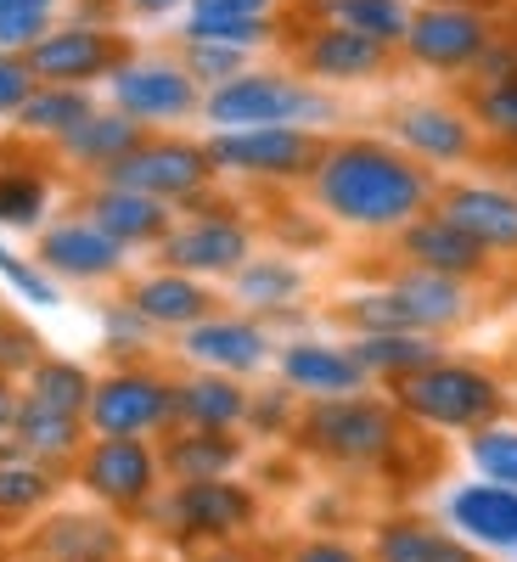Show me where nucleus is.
I'll list each match as a JSON object with an SVG mask.
<instances>
[{"label":"nucleus","instance_id":"8fccbe9b","mask_svg":"<svg viewBox=\"0 0 517 562\" xmlns=\"http://www.w3.org/2000/svg\"><path fill=\"white\" fill-rule=\"evenodd\" d=\"M288 562H366L349 540H304L288 551Z\"/></svg>","mask_w":517,"mask_h":562},{"label":"nucleus","instance_id":"3c124183","mask_svg":"<svg viewBox=\"0 0 517 562\" xmlns=\"http://www.w3.org/2000/svg\"><path fill=\"white\" fill-rule=\"evenodd\" d=\"M18 405H23L18 383H12V378H0V439L12 434V422H18Z\"/></svg>","mask_w":517,"mask_h":562},{"label":"nucleus","instance_id":"cd10ccee","mask_svg":"<svg viewBox=\"0 0 517 562\" xmlns=\"http://www.w3.org/2000/svg\"><path fill=\"white\" fill-rule=\"evenodd\" d=\"M130 304L147 315L153 326H169V333H186L192 321H203L209 315V288L198 276H186V270H158V276H147V281H135V293H130Z\"/></svg>","mask_w":517,"mask_h":562},{"label":"nucleus","instance_id":"58836bf2","mask_svg":"<svg viewBox=\"0 0 517 562\" xmlns=\"http://www.w3.org/2000/svg\"><path fill=\"white\" fill-rule=\"evenodd\" d=\"M467 461L479 467V479L517 490V428H506V422H490V428H479L473 439H467Z\"/></svg>","mask_w":517,"mask_h":562},{"label":"nucleus","instance_id":"72a5a7b5","mask_svg":"<svg viewBox=\"0 0 517 562\" xmlns=\"http://www.w3.org/2000/svg\"><path fill=\"white\" fill-rule=\"evenodd\" d=\"M90 389H97V378H90L79 360H63V355H40L34 371L23 378V400L52 405V411H68V416H85Z\"/></svg>","mask_w":517,"mask_h":562},{"label":"nucleus","instance_id":"393cba45","mask_svg":"<svg viewBox=\"0 0 517 562\" xmlns=\"http://www.w3.org/2000/svg\"><path fill=\"white\" fill-rule=\"evenodd\" d=\"M85 214L97 220L113 243H124V248L164 243L169 237V203L164 198H147V192H130V186H113V180L85 203Z\"/></svg>","mask_w":517,"mask_h":562},{"label":"nucleus","instance_id":"864d4df0","mask_svg":"<svg viewBox=\"0 0 517 562\" xmlns=\"http://www.w3.org/2000/svg\"><path fill=\"white\" fill-rule=\"evenodd\" d=\"M192 7H220V12H254V18H265L276 0H192Z\"/></svg>","mask_w":517,"mask_h":562},{"label":"nucleus","instance_id":"ddd939ff","mask_svg":"<svg viewBox=\"0 0 517 562\" xmlns=\"http://www.w3.org/2000/svg\"><path fill=\"white\" fill-rule=\"evenodd\" d=\"M180 355L198 371H225V378H248L270 360V333L243 315H203L180 333Z\"/></svg>","mask_w":517,"mask_h":562},{"label":"nucleus","instance_id":"a878e982","mask_svg":"<svg viewBox=\"0 0 517 562\" xmlns=\"http://www.w3.org/2000/svg\"><path fill=\"white\" fill-rule=\"evenodd\" d=\"M248 394L225 371H198V378L175 383V428H243Z\"/></svg>","mask_w":517,"mask_h":562},{"label":"nucleus","instance_id":"f3484780","mask_svg":"<svg viewBox=\"0 0 517 562\" xmlns=\"http://www.w3.org/2000/svg\"><path fill=\"white\" fill-rule=\"evenodd\" d=\"M130 540L108 512H57L29 535L34 562H124Z\"/></svg>","mask_w":517,"mask_h":562},{"label":"nucleus","instance_id":"7ed1b4c3","mask_svg":"<svg viewBox=\"0 0 517 562\" xmlns=\"http://www.w3.org/2000/svg\"><path fill=\"white\" fill-rule=\"evenodd\" d=\"M299 445L321 461L338 467H371L389 461L400 450V405L389 400H366V394H344V400H310V411L299 416Z\"/></svg>","mask_w":517,"mask_h":562},{"label":"nucleus","instance_id":"5fc2aeb1","mask_svg":"<svg viewBox=\"0 0 517 562\" xmlns=\"http://www.w3.org/2000/svg\"><path fill=\"white\" fill-rule=\"evenodd\" d=\"M124 7H130V12H147V18H158V12H175L180 0H124Z\"/></svg>","mask_w":517,"mask_h":562},{"label":"nucleus","instance_id":"f257e3e1","mask_svg":"<svg viewBox=\"0 0 517 562\" xmlns=\"http://www.w3.org/2000/svg\"><path fill=\"white\" fill-rule=\"evenodd\" d=\"M310 192L349 231H405L428 209L434 180L383 140H338L315 158Z\"/></svg>","mask_w":517,"mask_h":562},{"label":"nucleus","instance_id":"49530a36","mask_svg":"<svg viewBox=\"0 0 517 562\" xmlns=\"http://www.w3.org/2000/svg\"><path fill=\"white\" fill-rule=\"evenodd\" d=\"M243 428H254V434H288V428H299V422H293V389L281 383V389L248 394V416H243Z\"/></svg>","mask_w":517,"mask_h":562},{"label":"nucleus","instance_id":"09e8293b","mask_svg":"<svg viewBox=\"0 0 517 562\" xmlns=\"http://www.w3.org/2000/svg\"><path fill=\"white\" fill-rule=\"evenodd\" d=\"M34 74H29V63L18 57V52H0V119H18V108L34 97Z\"/></svg>","mask_w":517,"mask_h":562},{"label":"nucleus","instance_id":"1a4fd4ad","mask_svg":"<svg viewBox=\"0 0 517 562\" xmlns=\"http://www.w3.org/2000/svg\"><path fill=\"white\" fill-rule=\"evenodd\" d=\"M214 164H209V147L198 140H147L130 147L113 169H102V180L113 186H130V192H147V198H164V203H180V198H198L209 186Z\"/></svg>","mask_w":517,"mask_h":562},{"label":"nucleus","instance_id":"a18cd8bd","mask_svg":"<svg viewBox=\"0 0 517 562\" xmlns=\"http://www.w3.org/2000/svg\"><path fill=\"white\" fill-rule=\"evenodd\" d=\"M40 355H45V349H40V338L29 333V326L0 315V378H12V383H18V378H29Z\"/></svg>","mask_w":517,"mask_h":562},{"label":"nucleus","instance_id":"4468645a","mask_svg":"<svg viewBox=\"0 0 517 562\" xmlns=\"http://www.w3.org/2000/svg\"><path fill=\"white\" fill-rule=\"evenodd\" d=\"M124 243H113L108 231L97 220H57V225H45L40 231V265L52 270L57 281H108L124 270Z\"/></svg>","mask_w":517,"mask_h":562},{"label":"nucleus","instance_id":"de8ad7c7","mask_svg":"<svg viewBox=\"0 0 517 562\" xmlns=\"http://www.w3.org/2000/svg\"><path fill=\"white\" fill-rule=\"evenodd\" d=\"M479 119L495 130V135H506V140H517V79H495L484 97H479Z\"/></svg>","mask_w":517,"mask_h":562},{"label":"nucleus","instance_id":"6e6552de","mask_svg":"<svg viewBox=\"0 0 517 562\" xmlns=\"http://www.w3.org/2000/svg\"><path fill=\"white\" fill-rule=\"evenodd\" d=\"M158 512H164L169 535H180V540H209V546H214V540L248 535L254 518H259V501H254V490L237 484V479H192V484H175Z\"/></svg>","mask_w":517,"mask_h":562},{"label":"nucleus","instance_id":"4c0bfd02","mask_svg":"<svg viewBox=\"0 0 517 562\" xmlns=\"http://www.w3.org/2000/svg\"><path fill=\"white\" fill-rule=\"evenodd\" d=\"M45 203H52V186L34 169H0V225L7 231H34Z\"/></svg>","mask_w":517,"mask_h":562},{"label":"nucleus","instance_id":"c85d7f7f","mask_svg":"<svg viewBox=\"0 0 517 562\" xmlns=\"http://www.w3.org/2000/svg\"><path fill=\"white\" fill-rule=\"evenodd\" d=\"M231 293L254 315H288L304 299V270L293 259H248L243 270H231Z\"/></svg>","mask_w":517,"mask_h":562},{"label":"nucleus","instance_id":"4be33fe9","mask_svg":"<svg viewBox=\"0 0 517 562\" xmlns=\"http://www.w3.org/2000/svg\"><path fill=\"white\" fill-rule=\"evenodd\" d=\"M371 562H484V551L428 518H383L371 535Z\"/></svg>","mask_w":517,"mask_h":562},{"label":"nucleus","instance_id":"20e7f679","mask_svg":"<svg viewBox=\"0 0 517 562\" xmlns=\"http://www.w3.org/2000/svg\"><path fill=\"white\" fill-rule=\"evenodd\" d=\"M203 119L214 130H248V124H326L333 97H321L315 85L288 79V74H237L214 85L203 97Z\"/></svg>","mask_w":517,"mask_h":562},{"label":"nucleus","instance_id":"412c9836","mask_svg":"<svg viewBox=\"0 0 517 562\" xmlns=\"http://www.w3.org/2000/svg\"><path fill=\"white\" fill-rule=\"evenodd\" d=\"M304 68L326 85H355V79H371L389 68V45L371 34H355L344 23H326L321 34L304 40Z\"/></svg>","mask_w":517,"mask_h":562},{"label":"nucleus","instance_id":"473e14b6","mask_svg":"<svg viewBox=\"0 0 517 562\" xmlns=\"http://www.w3.org/2000/svg\"><path fill=\"white\" fill-rule=\"evenodd\" d=\"M85 113H97L85 85H34V97L18 108V130L23 135H45V140H63Z\"/></svg>","mask_w":517,"mask_h":562},{"label":"nucleus","instance_id":"dca6fc26","mask_svg":"<svg viewBox=\"0 0 517 562\" xmlns=\"http://www.w3.org/2000/svg\"><path fill=\"white\" fill-rule=\"evenodd\" d=\"M400 45L428 68H473L484 57V45H490V29L467 7H428V12H416L405 23Z\"/></svg>","mask_w":517,"mask_h":562},{"label":"nucleus","instance_id":"c03bdc74","mask_svg":"<svg viewBox=\"0 0 517 562\" xmlns=\"http://www.w3.org/2000/svg\"><path fill=\"white\" fill-rule=\"evenodd\" d=\"M102 333H108V349L130 360V355H141V349L153 344L158 326H153L147 315H141V310L124 299V304H108V315H102Z\"/></svg>","mask_w":517,"mask_h":562},{"label":"nucleus","instance_id":"9d476101","mask_svg":"<svg viewBox=\"0 0 517 562\" xmlns=\"http://www.w3.org/2000/svg\"><path fill=\"white\" fill-rule=\"evenodd\" d=\"M108 85H113V108L130 113L135 124H169L198 108V79L186 74V63H158V57L119 63Z\"/></svg>","mask_w":517,"mask_h":562},{"label":"nucleus","instance_id":"2eb2a0df","mask_svg":"<svg viewBox=\"0 0 517 562\" xmlns=\"http://www.w3.org/2000/svg\"><path fill=\"white\" fill-rule=\"evenodd\" d=\"M276 371L304 400H344V394H366V383H371L349 344H315V338L276 349Z\"/></svg>","mask_w":517,"mask_h":562},{"label":"nucleus","instance_id":"39448f33","mask_svg":"<svg viewBox=\"0 0 517 562\" xmlns=\"http://www.w3.org/2000/svg\"><path fill=\"white\" fill-rule=\"evenodd\" d=\"M85 428L97 439H147L175 428V383H164L147 366H119L90 389Z\"/></svg>","mask_w":517,"mask_h":562},{"label":"nucleus","instance_id":"bb28decb","mask_svg":"<svg viewBox=\"0 0 517 562\" xmlns=\"http://www.w3.org/2000/svg\"><path fill=\"white\" fill-rule=\"evenodd\" d=\"M394 135L405 140L416 158H428V164H456V158L473 153V124H467L461 113H450V108H439V102L400 108Z\"/></svg>","mask_w":517,"mask_h":562},{"label":"nucleus","instance_id":"f704fd0d","mask_svg":"<svg viewBox=\"0 0 517 562\" xmlns=\"http://www.w3.org/2000/svg\"><path fill=\"white\" fill-rule=\"evenodd\" d=\"M57 495V467H40L29 456L0 461V524H23Z\"/></svg>","mask_w":517,"mask_h":562},{"label":"nucleus","instance_id":"9b49d317","mask_svg":"<svg viewBox=\"0 0 517 562\" xmlns=\"http://www.w3.org/2000/svg\"><path fill=\"white\" fill-rule=\"evenodd\" d=\"M23 63L40 85H90V79L113 74L124 63V52H119V40L108 29L74 23V29H45L23 52Z\"/></svg>","mask_w":517,"mask_h":562},{"label":"nucleus","instance_id":"f03ea898","mask_svg":"<svg viewBox=\"0 0 517 562\" xmlns=\"http://www.w3.org/2000/svg\"><path fill=\"white\" fill-rule=\"evenodd\" d=\"M394 405L411 416V422H428V428H445V434H479L490 422H501L506 411V389L479 366H461V360H434L411 371V378L394 383Z\"/></svg>","mask_w":517,"mask_h":562},{"label":"nucleus","instance_id":"a19ab883","mask_svg":"<svg viewBox=\"0 0 517 562\" xmlns=\"http://www.w3.org/2000/svg\"><path fill=\"white\" fill-rule=\"evenodd\" d=\"M344 315L355 321V333H422L416 315H411V304H405L394 288L349 299V310H344Z\"/></svg>","mask_w":517,"mask_h":562},{"label":"nucleus","instance_id":"aec40b11","mask_svg":"<svg viewBox=\"0 0 517 562\" xmlns=\"http://www.w3.org/2000/svg\"><path fill=\"white\" fill-rule=\"evenodd\" d=\"M400 248L416 270H439V276H479L490 248H479L473 237H467L461 225H450L445 214H416L405 231H400Z\"/></svg>","mask_w":517,"mask_h":562},{"label":"nucleus","instance_id":"f8f14e48","mask_svg":"<svg viewBox=\"0 0 517 562\" xmlns=\"http://www.w3.org/2000/svg\"><path fill=\"white\" fill-rule=\"evenodd\" d=\"M254 259V237L243 220H225V214H203V220H186L169 225L164 237V265L186 270V276H231Z\"/></svg>","mask_w":517,"mask_h":562},{"label":"nucleus","instance_id":"e433bc0d","mask_svg":"<svg viewBox=\"0 0 517 562\" xmlns=\"http://www.w3.org/2000/svg\"><path fill=\"white\" fill-rule=\"evenodd\" d=\"M186 40H214V45H237V52H254V45L270 40V23L254 18V12L192 7V18H186Z\"/></svg>","mask_w":517,"mask_h":562},{"label":"nucleus","instance_id":"603ef678","mask_svg":"<svg viewBox=\"0 0 517 562\" xmlns=\"http://www.w3.org/2000/svg\"><path fill=\"white\" fill-rule=\"evenodd\" d=\"M192 562H254V551L231 546V540H214V546H209V551H198Z\"/></svg>","mask_w":517,"mask_h":562},{"label":"nucleus","instance_id":"37998d69","mask_svg":"<svg viewBox=\"0 0 517 562\" xmlns=\"http://www.w3.org/2000/svg\"><path fill=\"white\" fill-rule=\"evenodd\" d=\"M186 74H192L198 85H225L248 74V52H237V45H214V40H186Z\"/></svg>","mask_w":517,"mask_h":562},{"label":"nucleus","instance_id":"5701e85b","mask_svg":"<svg viewBox=\"0 0 517 562\" xmlns=\"http://www.w3.org/2000/svg\"><path fill=\"white\" fill-rule=\"evenodd\" d=\"M164 479L192 484V479H231L243 467V439L237 428H180L164 450Z\"/></svg>","mask_w":517,"mask_h":562},{"label":"nucleus","instance_id":"a211bd4d","mask_svg":"<svg viewBox=\"0 0 517 562\" xmlns=\"http://www.w3.org/2000/svg\"><path fill=\"white\" fill-rule=\"evenodd\" d=\"M445 518L450 529L479 546V551H512L517 557V490L473 479V484H456L445 501Z\"/></svg>","mask_w":517,"mask_h":562},{"label":"nucleus","instance_id":"ea45409f","mask_svg":"<svg viewBox=\"0 0 517 562\" xmlns=\"http://www.w3.org/2000/svg\"><path fill=\"white\" fill-rule=\"evenodd\" d=\"M0 281L23 299V304H34V310H57L63 304V288H57V276L45 270L40 259H23L18 248H7L0 243Z\"/></svg>","mask_w":517,"mask_h":562},{"label":"nucleus","instance_id":"7c9ffc66","mask_svg":"<svg viewBox=\"0 0 517 562\" xmlns=\"http://www.w3.org/2000/svg\"><path fill=\"white\" fill-rule=\"evenodd\" d=\"M57 147L74 158V164H90V169H113L130 147H141V124L130 119V113H85Z\"/></svg>","mask_w":517,"mask_h":562},{"label":"nucleus","instance_id":"423d86ee","mask_svg":"<svg viewBox=\"0 0 517 562\" xmlns=\"http://www.w3.org/2000/svg\"><path fill=\"white\" fill-rule=\"evenodd\" d=\"M74 479L108 512H147L164 484V461L147 439H90L74 461Z\"/></svg>","mask_w":517,"mask_h":562},{"label":"nucleus","instance_id":"c9c22d12","mask_svg":"<svg viewBox=\"0 0 517 562\" xmlns=\"http://www.w3.org/2000/svg\"><path fill=\"white\" fill-rule=\"evenodd\" d=\"M321 12L333 23H344V29H355V34L383 40V45H400L405 23H411L405 0H321Z\"/></svg>","mask_w":517,"mask_h":562},{"label":"nucleus","instance_id":"c756f323","mask_svg":"<svg viewBox=\"0 0 517 562\" xmlns=\"http://www.w3.org/2000/svg\"><path fill=\"white\" fill-rule=\"evenodd\" d=\"M349 349L366 366V378H378V383H400V378H411V371L439 360L434 333H360Z\"/></svg>","mask_w":517,"mask_h":562},{"label":"nucleus","instance_id":"2f4dec72","mask_svg":"<svg viewBox=\"0 0 517 562\" xmlns=\"http://www.w3.org/2000/svg\"><path fill=\"white\" fill-rule=\"evenodd\" d=\"M394 293L411 304V315H416V326L422 333H445V326H456L467 310V288H461V276H439V270H405L400 281H394Z\"/></svg>","mask_w":517,"mask_h":562},{"label":"nucleus","instance_id":"79ce46f5","mask_svg":"<svg viewBox=\"0 0 517 562\" xmlns=\"http://www.w3.org/2000/svg\"><path fill=\"white\" fill-rule=\"evenodd\" d=\"M57 0H0V52H29V45L52 29Z\"/></svg>","mask_w":517,"mask_h":562},{"label":"nucleus","instance_id":"6ab92c4d","mask_svg":"<svg viewBox=\"0 0 517 562\" xmlns=\"http://www.w3.org/2000/svg\"><path fill=\"white\" fill-rule=\"evenodd\" d=\"M439 214L490 254H517V198L501 186H450Z\"/></svg>","mask_w":517,"mask_h":562},{"label":"nucleus","instance_id":"0eeeda50","mask_svg":"<svg viewBox=\"0 0 517 562\" xmlns=\"http://www.w3.org/2000/svg\"><path fill=\"white\" fill-rule=\"evenodd\" d=\"M321 158V140L304 124H248V130H214L209 164L225 175H259V180H288L310 175Z\"/></svg>","mask_w":517,"mask_h":562},{"label":"nucleus","instance_id":"b1692460","mask_svg":"<svg viewBox=\"0 0 517 562\" xmlns=\"http://www.w3.org/2000/svg\"><path fill=\"white\" fill-rule=\"evenodd\" d=\"M12 439L23 445L29 461L57 467V473H63V467H74L79 450L90 445V428H85V416H68V411H52V405L23 400V405H18V422H12Z\"/></svg>","mask_w":517,"mask_h":562}]
</instances>
